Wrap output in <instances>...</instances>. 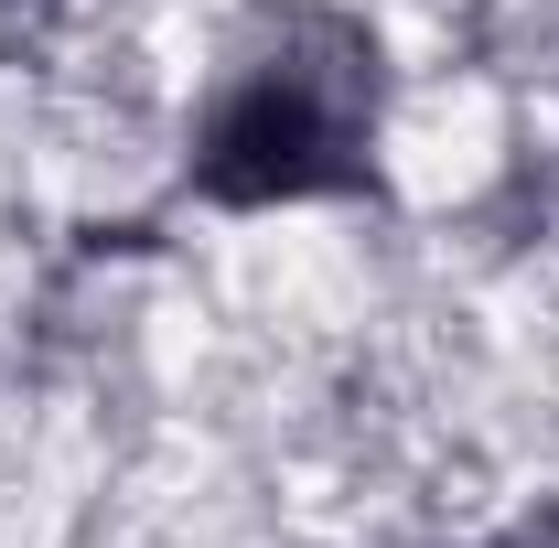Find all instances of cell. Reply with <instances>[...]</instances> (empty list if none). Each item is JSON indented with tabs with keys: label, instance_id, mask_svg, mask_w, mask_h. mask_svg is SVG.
<instances>
[{
	"label": "cell",
	"instance_id": "obj_1",
	"mask_svg": "<svg viewBox=\"0 0 559 548\" xmlns=\"http://www.w3.org/2000/svg\"><path fill=\"white\" fill-rule=\"evenodd\" d=\"M366 151H377V44L334 11H290L215 86L194 130V183L215 205H301L366 183Z\"/></svg>",
	"mask_w": 559,
	"mask_h": 548
}]
</instances>
